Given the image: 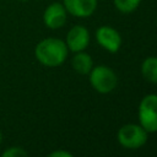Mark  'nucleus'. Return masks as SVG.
<instances>
[{
  "mask_svg": "<svg viewBox=\"0 0 157 157\" xmlns=\"http://www.w3.org/2000/svg\"><path fill=\"white\" fill-rule=\"evenodd\" d=\"M140 125L147 132L157 131V94H147L139 105Z\"/></svg>",
  "mask_w": 157,
  "mask_h": 157,
  "instance_id": "3",
  "label": "nucleus"
},
{
  "mask_svg": "<svg viewBox=\"0 0 157 157\" xmlns=\"http://www.w3.org/2000/svg\"><path fill=\"white\" fill-rule=\"evenodd\" d=\"M1 142H2V132L0 131V145H1Z\"/></svg>",
  "mask_w": 157,
  "mask_h": 157,
  "instance_id": "14",
  "label": "nucleus"
},
{
  "mask_svg": "<svg viewBox=\"0 0 157 157\" xmlns=\"http://www.w3.org/2000/svg\"><path fill=\"white\" fill-rule=\"evenodd\" d=\"M141 72L147 81L152 83H157V58L150 56L145 59L141 65Z\"/></svg>",
  "mask_w": 157,
  "mask_h": 157,
  "instance_id": "10",
  "label": "nucleus"
},
{
  "mask_svg": "<svg viewBox=\"0 0 157 157\" xmlns=\"http://www.w3.org/2000/svg\"><path fill=\"white\" fill-rule=\"evenodd\" d=\"M20 1H28V0H20Z\"/></svg>",
  "mask_w": 157,
  "mask_h": 157,
  "instance_id": "15",
  "label": "nucleus"
},
{
  "mask_svg": "<svg viewBox=\"0 0 157 157\" xmlns=\"http://www.w3.org/2000/svg\"><path fill=\"white\" fill-rule=\"evenodd\" d=\"M118 141L125 148H139L147 141V131L136 124H126L118 131Z\"/></svg>",
  "mask_w": 157,
  "mask_h": 157,
  "instance_id": "4",
  "label": "nucleus"
},
{
  "mask_svg": "<svg viewBox=\"0 0 157 157\" xmlns=\"http://www.w3.org/2000/svg\"><path fill=\"white\" fill-rule=\"evenodd\" d=\"M48 156L49 157H71L72 153L69 151H64V150H56V151L50 152Z\"/></svg>",
  "mask_w": 157,
  "mask_h": 157,
  "instance_id": "13",
  "label": "nucleus"
},
{
  "mask_svg": "<svg viewBox=\"0 0 157 157\" xmlns=\"http://www.w3.org/2000/svg\"><path fill=\"white\" fill-rule=\"evenodd\" d=\"M92 66H93L92 58L87 53H83L82 50L77 52V54L72 58V67L77 74L87 75L92 70Z\"/></svg>",
  "mask_w": 157,
  "mask_h": 157,
  "instance_id": "9",
  "label": "nucleus"
},
{
  "mask_svg": "<svg viewBox=\"0 0 157 157\" xmlns=\"http://www.w3.org/2000/svg\"><path fill=\"white\" fill-rule=\"evenodd\" d=\"M90 82L97 92L109 93L115 88L118 83V77L110 67L99 65L92 67V70L90 71Z\"/></svg>",
  "mask_w": 157,
  "mask_h": 157,
  "instance_id": "2",
  "label": "nucleus"
},
{
  "mask_svg": "<svg viewBox=\"0 0 157 157\" xmlns=\"http://www.w3.org/2000/svg\"><path fill=\"white\" fill-rule=\"evenodd\" d=\"M66 45L71 52H81L90 43V33L86 27L76 25L66 34Z\"/></svg>",
  "mask_w": 157,
  "mask_h": 157,
  "instance_id": "7",
  "label": "nucleus"
},
{
  "mask_svg": "<svg viewBox=\"0 0 157 157\" xmlns=\"http://www.w3.org/2000/svg\"><path fill=\"white\" fill-rule=\"evenodd\" d=\"M67 45L59 38L49 37L40 40L34 49L37 60L48 67H55L61 65L67 56Z\"/></svg>",
  "mask_w": 157,
  "mask_h": 157,
  "instance_id": "1",
  "label": "nucleus"
},
{
  "mask_svg": "<svg viewBox=\"0 0 157 157\" xmlns=\"http://www.w3.org/2000/svg\"><path fill=\"white\" fill-rule=\"evenodd\" d=\"M97 42L108 52L117 53L121 45V37L113 27L102 26L96 32Z\"/></svg>",
  "mask_w": 157,
  "mask_h": 157,
  "instance_id": "6",
  "label": "nucleus"
},
{
  "mask_svg": "<svg viewBox=\"0 0 157 157\" xmlns=\"http://www.w3.org/2000/svg\"><path fill=\"white\" fill-rule=\"evenodd\" d=\"M44 25L50 29L60 28L66 22V9L60 2H53L44 10L43 13Z\"/></svg>",
  "mask_w": 157,
  "mask_h": 157,
  "instance_id": "5",
  "label": "nucleus"
},
{
  "mask_svg": "<svg viewBox=\"0 0 157 157\" xmlns=\"http://www.w3.org/2000/svg\"><path fill=\"white\" fill-rule=\"evenodd\" d=\"M64 6L66 12L76 17H88L91 16L96 7L97 0H64Z\"/></svg>",
  "mask_w": 157,
  "mask_h": 157,
  "instance_id": "8",
  "label": "nucleus"
},
{
  "mask_svg": "<svg viewBox=\"0 0 157 157\" xmlns=\"http://www.w3.org/2000/svg\"><path fill=\"white\" fill-rule=\"evenodd\" d=\"M140 1L141 0H114V5L119 11L128 13L136 10V7L140 5Z\"/></svg>",
  "mask_w": 157,
  "mask_h": 157,
  "instance_id": "11",
  "label": "nucleus"
},
{
  "mask_svg": "<svg viewBox=\"0 0 157 157\" xmlns=\"http://www.w3.org/2000/svg\"><path fill=\"white\" fill-rule=\"evenodd\" d=\"M27 155H28V152L25 148H22L21 146H11V147H7L1 153L2 157H26Z\"/></svg>",
  "mask_w": 157,
  "mask_h": 157,
  "instance_id": "12",
  "label": "nucleus"
}]
</instances>
